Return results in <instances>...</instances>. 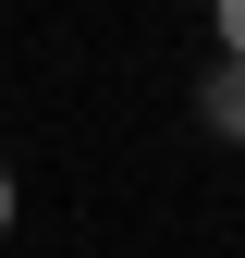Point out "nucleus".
I'll return each instance as SVG.
<instances>
[{"instance_id": "1", "label": "nucleus", "mask_w": 245, "mask_h": 258, "mask_svg": "<svg viewBox=\"0 0 245 258\" xmlns=\"http://www.w3.org/2000/svg\"><path fill=\"white\" fill-rule=\"evenodd\" d=\"M196 111H208V136H233V148H245V61H221V74L196 86Z\"/></svg>"}, {"instance_id": "2", "label": "nucleus", "mask_w": 245, "mask_h": 258, "mask_svg": "<svg viewBox=\"0 0 245 258\" xmlns=\"http://www.w3.org/2000/svg\"><path fill=\"white\" fill-rule=\"evenodd\" d=\"M221 61H245V0H221Z\"/></svg>"}, {"instance_id": "3", "label": "nucleus", "mask_w": 245, "mask_h": 258, "mask_svg": "<svg viewBox=\"0 0 245 258\" xmlns=\"http://www.w3.org/2000/svg\"><path fill=\"white\" fill-rule=\"evenodd\" d=\"M13 209H25V197H13V172H0V234H13Z\"/></svg>"}]
</instances>
